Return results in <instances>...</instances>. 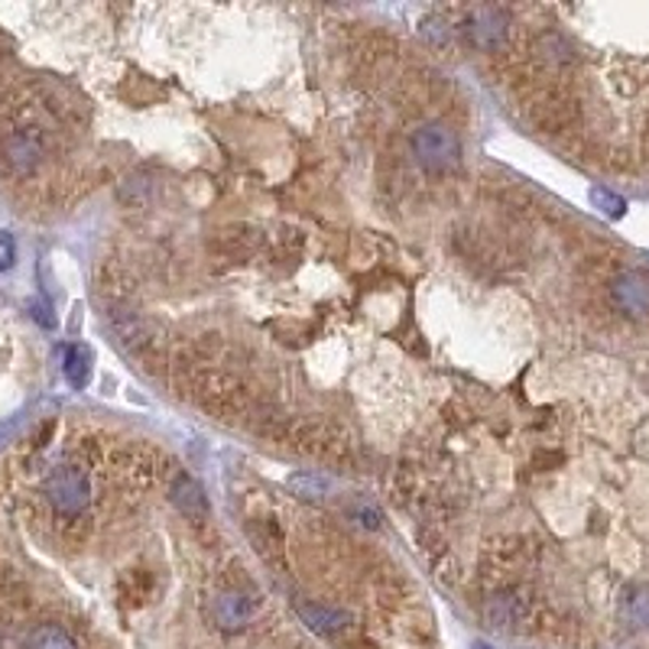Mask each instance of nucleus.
<instances>
[{"instance_id": "1", "label": "nucleus", "mask_w": 649, "mask_h": 649, "mask_svg": "<svg viewBox=\"0 0 649 649\" xmlns=\"http://www.w3.org/2000/svg\"><path fill=\"white\" fill-rule=\"evenodd\" d=\"M413 156L429 173H452L462 163V140L448 123H422L410 137Z\"/></svg>"}, {"instance_id": "2", "label": "nucleus", "mask_w": 649, "mask_h": 649, "mask_svg": "<svg viewBox=\"0 0 649 649\" xmlns=\"http://www.w3.org/2000/svg\"><path fill=\"white\" fill-rule=\"evenodd\" d=\"M43 494L60 517H78L91 500V480L78 465H60L46 477Z\"/></svg>"}, {"instance_id": "3", "label": "nucleus", "mask_w": 649, "mask_h": 649, "mask_svg": "<svg viewBox=\"0 0 649 649\" xmlns=\"http://www.w3.org/2000/svg\"><path fill=\"white\" fill-rule=\"evenodd\" d=\"M0 156H3V163L10 166V173L30 176V173L40 170V163L46 160V140H43L33 127H20V130H13V133L3 137Z\"/></svg>"}, {"instance_id": "4", "label": "nucleus", "mask_w": 649, "mask_h": 649, "mask_svg": "<svg viewBox=\"0 0 649 649\" xmlns=\"http://www.w3.org/2000/svg\"><path fill=\"white\" fill-rule=\"evenodd\" d=\"M610 299L624 315L647 318L649 315V277L640 270H624L610 283Z\"/></svg>"}, {"instance_id": "5", "label": "nucleus", "mask_w": 649, "mask_h": 649, "mask_svg": "<svg viewBox=\"0 0 649 649\" xmlns=\"http://www.w3.org/2000/svg\"><path fill=\"white\" fill-rule=\"evenodd\" d=\"M465 33L477 50L497 53L507 40V13L497 10V7H477L465 20Z\"/></svg>"}, {"instance_id": "6", "label": "nucleus", "mask_w": 649, "mask_h": 649, "mask_svg": "<svg viewBox=\"0 0 649 649\" xmlns=\"http://www.w3.org/2000/svg\"><path fill=\"white\" fill-rule=\"evenodd\" d=\"M170 494H173V504H176L182 517H188L192 523H205L208 520V497H205V490L188 474L176 477V484H173Z\"/></svg>"}, {"instance_id": "7", "label": "nucleus", "mask_w": 649, "mask_h": 649, "mask_svg": "<svg viewBox=\"0 0 649 649\" xmlns=\"http://www.w3.org/2000/svg\"><path fill=\"white\" fill-rule=\"evenodd\" d=\"M250 620V601L240 591H225L215 597V624L221 630H240Z\"/></svg>"}, {"instance_id": "8", "label": "nucleus", "mask_w": 649, "mask_h": 649, "mask_svg": "<svg viewBox=\"0 0 649 649\" xmlns=\"http://www.w3.org/2000/svg\"><path fill=\"white\" fill-rule=\"evenodd\" d=\"M295 610H299V617H302L312 630H318V634H338V630L348 624V617H345L342 610L325 607V604H315V601H299Z\"/></svg>"}, {"instance_id": "9", "label": "nucleus", "mask_w": 649, "mask_h": 649, "mask_svg": "<svg viewBox=\"0 0 649 649\" xmlns=\"http://www.w3.org/2000/svg\"><path fill=\"white\" fill-rule=\"evenodd\" d=\"M26 649H78V643H75V637L65 627H60V624H40L30 634Z\"/></svg>"}, {"instance_id": "10", "label": "nucleus", "mask_w": 649, "mask_h": 649, "mask_svg": "<svg viewBox=\"0 0 649 649\" xmlns=\"http://www.w3.org/2000/svg\"><path fill=\"white\" fill-rule=\"evenodd\" d=\"M88 374H91V357L85 355L82 348H68L65 351V377H68V383L72 387H85Z\"/></svg>"}, {"instance_id": "11", "label": "nucleus", "mask_w": 649, "mask_h": 649, "mask_svg": "<svg viewBox=\"0 0 649 649\" xmlns=\"http://www.w3.org/2000/svg\"><path fill=\"white\" fill-rule=\"evenodd\" d=\"M624 617H627L634 627L649 630V591H630V594L624 597Z\"/></svg>"}, {"instance_id": "12", "label": "nucleus", "mask_w": 649, "mask_h": 649, "mask_svg": "<svg viewBox=\"0 0 649 649\" xmlns=\"http://www.w3.org/2000/svg\"><path fill=\"white\" fill-rule=\"evenodd\" d=\"M290 487H293L299 497H305V500H318V497H325L328 480L318 477V474H295V477H290Z\"/></svg>"}, {"instance_id": "13", "label": "nucleus", "mask_w": 649, "mask_h": 649, "mask_svg": "<svg viewBox=\"0 0 649 649\" xmlns=\"http://www.w3.org/2000/svg\"><path fill=\"white\" fill-rule=\"evenodd\" d=\"M591 205L597 208V212H604L607 218H620L624 215V208H627V202L620 198V195H614L610 188H591Z\"/></svg>"}, {"instance_id": "14", "label": "nucleus", "mask_w": 649, "mask_h": 649, "mask_svg": "<svg viewBox=\"0 0 649 649\" xmlns=\"http://www.w3.org/2000/svg\"><path fill=\"white\" fill-rule=\"evenodd\" d=\"M539 53L552 62H572V46L562 36H555V33H549V36L539 40Z\"/></svg>"}, {"instance_id": "15", "label": "nucleus", "mask_w": 649, "mask_h": 649, "mask_svg": "<svg viewBox=\"0 0 649 649\" xmlns=\"http://www.w3.org/2000/svg\"><path fill=\"white\" fill-rule=\"evenodd\" d=\"M13 260H17V244H13V237L3 231L0 235V270H10Z\"/></svg>"}, {"instance_id": "16", "label": "nucleus", "mask_w": 649, "mask_h": 649, "mask_svg": "<svg viewBox=\"0 0 649 649\" xmlns=\"http://www.w3.org/2000/svg\"><path fill=\"white\" fill-rule=\"evenodd\" d=\"M422 33H425L432 43H445V40H448V26H445L442 20H425V23H422Z\"/></svg>"}, {"instance_id": "17", "label": "nucleus", "mask_w": 649, "mask_h": 649, "mask_svg": "<svg viewBox=\"0 0 649 649\" xmlns=\"http://www.w3.org/2000/svg\"><path fill=\"white\" fill-rule=\"evenodd\" d=\"M474 649H490V647H487V643H477V647H474Z\"/></svg>"}]
</instances>
